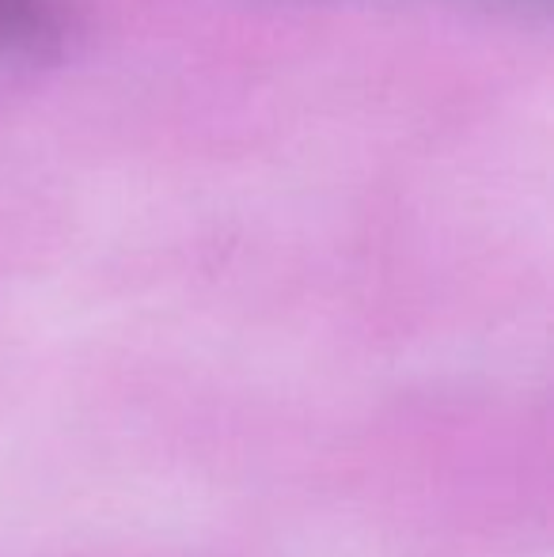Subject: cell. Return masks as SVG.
<instances>
[{
  "label": "cell",
  "mask_w": 554,
  "mask_h": 557,
  "mask_svg": "<svg viewBox=\"0 0 554 557\" xmlns=\"http://www.w3.org/2000/svg\"><path fill=\"white\" fill-rule=\"evenodd\" d=\"M65 23V0H0V53H46Z\"/></svg>",
  "instance_id": "6da1fadb"
}]
</instances>
